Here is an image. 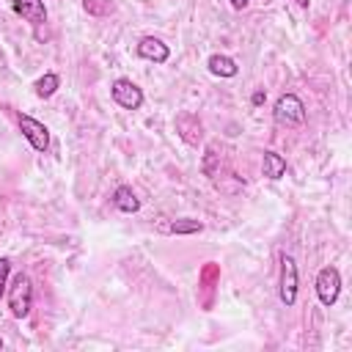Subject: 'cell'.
Segmentation results:
<instances>
[{
  "label": "cell",
  "mask_w": 352,
  "mask_h": 352,
  "mask_svg": "<svg viewBox=\"0 0 352 352\" xmlns=\"http://www.w3.org/2000/svg\"><path fill=\"white\" fill-rule=\"evenodd\" d=\"M261 173H264L270 182L283 179V176H286V160H283L278 151L267 148V151L261 154Z\"/></svg>",
  "instance_id": "obj_10"
},
{
  "label": "cell",
  "mask_w": 352,
  "mask_h": 352,
  "mask_svg": "<svg viewBox=\"0 0 352 352\" xmlns=\"http://www.w3.org/2000/svg\"><path fill=\"white\" fill-rule=\"evenodd\" d=\"M113 206H116L118 212H124V214H135V212H140V198L135 195L132 187L121 184V187H116V192H113Z\"/></svg>",
  "instance_id": "obj_11"
},
{
  "label": "cell",
  "mask_w": 352,
  "mask_h": 352,
  "mask_svg": "<svg viewBox=\"0 0 352 352\" xmlns=\"http://www.w3.org/2000/svg\"><path fill=\"white\" fill-rule=\"evenodd\" d=\"M264 99H267V94H264V91H256V94L250 96V102H253V104H261Z\"/></svg>",
  "instance_id": "obj_17"
},
{
  "label": "cell",
  "mask_w": 352,
  "mask_h": 352,
  "mask_svg": "<svg viewBox=\"0 0 352 352\" xmlns=\"http://www.w3.org/2000/svg\"><path fill=\"white\" fill-rule=\"evenodd\" d=\"M135 52H138L143 60H151V63H165V60L170 58L168 44H162V41H160V38H154V36H143V38L138 41Z\"/></svg>",
  "instance_id": "obj_8"
},
{
  "label": "cell",
  "mask_w": 352,
  "mask_h": 352,
  "mask_svg": "<svg viewBox=\"0 0 352 352\" xmlns=\"http://www.w3.org/2000/svg\"><path fill=\"white\" fill-rule=\"evenodd\" d=\"M160 231H168V234H201L204 223L195 220V217H179V220H170V223H160Z\"/></svg>",
  "instance_id": "obj_13"
},
{
  "label": "cell",
  "mask_w": 352,
  "mask_h": 352,
  "mask_svg": "<svg viewBox=\"0 0 352 352\" xmlns=\"http://www.w3.org/2000/svg\"><path fill=\"white\" fill-rule=\"evenodd\" d=\"M206 66H209V72H212L214 77H236V72H239L236 60H234L231 55H220V52L209 55Z\"/></svg>",
  "instance_id": "obj_12"
},
{
  "label": "cell",
  "mask_w": 352,
  "mask_h": 352,
  "mask_svg": "<svg viewBox=\"0 0 352 352\" xmlns=\"http://www.w3.org/2000/svg\"><path fill=\"white\" fill-rule=\"evenodd\" d=\"M82 8H85L88 14H113L116 6H113L110 0H85Z\"/></svg>",
  "instance_id": "obj_15"
},
{
  "label": "cell",
  "mask_w": 352,
  "mask_h": 352,
  "mask_svg": "<svg viewBox=\"0 0 352 352\" xmlns=\"http://www.w3.org/2000/svg\"><path fill=\"white\" fill-rule=\"evenodd\" d=\"M8 275H11V258L8 256H0V297L8 289Z\"/></svg>",
  "instance_id": "obj_16"
},
{
  "label": "cell",
  "mask_w": 352,
  "mask_h": 352,
  "mask_svg": "<svg viewBox=\"0 0 352 352\" xmlns=\"http://www.w3.org/2000/svg\"><path fill=\"white\" fill-rule=\"evenodd\" d=\"M248 3H250V0H231V8L242 11V8H248Z\"/></svg>",
  "instance_id": "obj_18"
},
{
  "label": "cell",
  "mask_w": 352,
  "mask_h": 352,
  "mask_svg": "<svg viewBox=\"0 0 352 352\" xmlns=\"http://www.w3.org/2000/svg\"><path fill=\"white\" fill-rule=\"evenodd\" d=\"M294 3H297L300 8H308V6H311V0H294Z\"/></svg>",
  "instance_id": "obj_19"
},
{
  "label": "cell",
  "mask_w": 352,
  "mask_h": 352,
  "mask_svg": "<svg viewBox=\"0 0 352 352\" xmlns=\"http://www.w3.org/2000/svg\"><path fill=\"white\" fill-rule=\"evenodd\" d=\"M19 132H22V138L30 143V148L33 151H38V154H44L47 148H50V129L38 121V118H33V116H19Z\"/></svg>",
  "instance_id": "obj_6"
},
{
  "label": "cell",
  "mask_w": 352,
  "mask_h": 352,
  "mask_svg": "<svg viewBox=\"0 0 352 352\" xmlns=\"http://www.w3.org/2000/svg\"><path fill=\"white\" fill-rule=\"evenodd\" d=\"M110 96H113V102H116L118 107H124V110H138V107L143 104V88H140L138 82L126 80V77L113 80Z\"/></svg>",
  "instance_id": "obj_5"
},
{
  "label": "cell",
  "mask_w": 352,
  "mask_h": 352,
  "mask_svg": "<svg viewBox=\"0 0 352 352\" xmlns=\"http://www.w3.org/2000/svg\"><path fill=\"white\" fill-rule=\"evenodd\" d=\"M0 349H3V338H0Z\"/></svg>",
  "instance_id": "obj_20"
},
{
  "label": "cell",
  "mask_w": 352,
  "mask_h": 352,
  "mask_svg": "<svg viewBox=\"0 0 352 352\" xmlns=\"http://www.w3.org/2000/svg\"><path fill=\"white\" fill-rule=\"evenodd\" d=\"M314 289H316V297H319V302H322L324 308L336 305V300H338V294H341V272H338L336 267H322V270L316 272Z\"/></svg>",
  "instance_id": "obj_4"
},
{
  "label": "cell",
  "mask_w": 352,
  "mask_h": 352,
  "mask_svg": "<svg viewBox=\"0 0 352 352\" xmlns=\"http://www.w3.org/2000/svg\"><path fill=\"white\" fill-rule=\"evenodd\" d=\"M272 118L280 126H300L305 121V104L297 94H280L275 107H272Z\"/></svg>",
  "instance_id": "obj_2"
},
{
  "label": "cell",
  "mask_w": 352,
  "mask_h": 352,
  "mask_svg": "<svg viewBox=\"0 0 352 352\" xmlns=\"http://www.w3.org/2000/svg\"><path fill=\"white\" fill-rule=\"evenodd\" d=\"M6 300H8V311L14 319H25L33 308V283L28 275H16L11 280V286L6 289Z\"/></svg>",
  "instance_id": "obj_1"
},
{
  "label": "cell",
  "mask_w": 352,
  "mask_h": 352,
  "mask_svg": "<svg viewBox=\"0 0 352 352\" xmlns=\"http://www.w3.org/2000/svg\"><path fill=\"white\" fill-rule=\"evenodd\" d=\"M176 129H179L182 140L190 143V146H198L201 138H204V126H201L198 116H192V113H182V116L176 118Z\"/></svg>",
  "instance_id": "obj_9"
},
{
  "label": "cell",
  "mask_w": 352,
  "mask_h": 352,
  "mask_svg": "<svg viewBox=\"0 0 352 352\" xmlns=\"http://www.w3.org/2000/svg\"><path fill=\"white\" fill-rule=\"evenodd\" d=\"M58 88H60V77H58L55 72H47L44 77H38V80L33 82V91H36L38 99H50Z\"/></svg>",
  "instance_id": "obj_14"
},
{
  "label": "cell",
  "mask_w": 352,
  "mask_h": 352,
  "mask_svg": "<svg viewBox=\"0 0 352 352\" xmlns=\"http://www.w3.org/2000/svg\"><path fill=\"white\" fill-rule=\"evenodd\" d=\"M297 283H300V275H297V261L283 253L280 256V278H278V297L286 308H292L297 302Z\"/></svg>",
  "instance_id": "obj_3"
},
{
  "label": "cell",
  "mask_w": 352,
  "mask_h": 352,
  "mask_svg": "<svg viewBox=\"0 0 352 352\" xmlns=\"http://www.w3.org/2000/svg\"><path fill=\"white\" fill-rule=\"evenodd\" d=\"M11 8L16 16H22L25 22H30L33 28H41L47 22V6L44 0H11Z\"/></svg>",
  "instance_id": "obj_7"
}]
</instances>
